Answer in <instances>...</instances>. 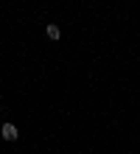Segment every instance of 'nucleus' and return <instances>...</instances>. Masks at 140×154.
Segmentation results:
<instances>
[{
  "instance_id": "obj_1",
  "label": "nucleus",
  "mask_w": 140,
  "mask_h": 154,
  "mask_svg": "<svg viewBox=\"0 0 140 154\" xmlns=\"http://www.w3.org/2000/svg\"><path fill=\"white\" fill-rule=\"evenodd\" d=\"M0 134H3V140H17V137H20V134H17V126H14V123H3Z\"/></svg>"
},
{
  "instance_id": "obj_2",
  "label": "nucleus",
  "mask_w": 140,
  "mask_h": 154,
  "mask_svg": "<svg viewBox=\"0 0 140 154\" xmlns=\"http://www.w3.org/2000/svg\"><path fill=\"white\" fill-rule=\"evenodd\" d=\"M45 34H48V39H59V37H62V31H59V25H56V23H48Z\"/></svg>"
}]
</instances>
